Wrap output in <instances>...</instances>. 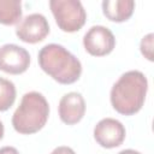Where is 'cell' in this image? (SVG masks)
I'll return each mask as SVG.
<instances>
[{"label": "cell", "mask_w": 154, "mask_h": 154, "mask_svg": "<svg viewBox=\"0 0 154 154\" xmlns=\"http://www.w3.org/2000/svg\"><path fill=\"white\" fill-rule=\"evenodd\" d=\"M148 81L137 70L123 73L111 89V103L113 108L124 116L137 113L146 100Z\"/></svg>", "instance_id": "6da1fadb"}, {"label": "cell", "mask_w": 154, "mask_h": 154, "mask_svg": "<svg viewBox=\"0 0 154 154\" xmlns=\"http://www.w3.org/2000/svg\"><path fill=\"white\" fill-rule=\"evenodd\" d=\"M38 65L60 84H72L81 77L82 64L64 46L49 43L38 52Z\"/></svg>", "instance_id": "7a4b0ae2"}, {"label": "cell", "mask_w": 154, "mask_h": 154, "mask_svg": "<svg viewBox=\"0 0 154 154\" xmlns=\"http://www.w3.org/2000/svg\"><path fill=\"white\" fill-rule=\"evenodd\" d=\"M49 105L46 97L37 91H29L23 95L22 101L12 117L14 130L23 135L40 131L47 123Z\"/></svg>", "instance_id": "3957f363"}, {"label": "cell", "mask_w": 154, "mask_h": 154, "mask_svg": "<svg viewBox=\"0 0 154 154\" xmlns=\"http://www.w3.org/2000/svg\"><path fill=\"white\" fill-rule=\"evenodd\" d=\"M49 7L58 26L65 32L78 31L85 23L87 13L78 0H51Z\"/></svg>", "instance_id": "277c9868"}, {"label": "cell", "mask_w": 154, "mask_h": 154, "mask_svg": "<svg viewBox=\"0 0 154 154\" xmlns=\"http://www.w3.org/2000/svg\"><path fill=\"white\" fill-rule=\"evenodd\" d=\"M83 46L90 55L103 57L113 51L116 38L108 28L103 25H94L85 32L83 37Z\"/></svg>", "instance_id": "5b68a950"}, {"label": "cell", "mask_w": 154, "mask_h": 154, "mask_svg": "<svg viewBox=\"0 0 154 154\" xmlns=\"http://www.w3.org/2000/svg\"><path fill=\"white\" fill-rule=\"evenodd\" d=\"M30 65L29 52L14 43H6L0 47V70L10 75H20Z\"/></svg>", "instance_id": "8992f818"}, {"label": "cell", "mask_w": 154, "mask_h": 154, "mask_svg": "<svg viewBox=\"0 0 154 154\" xmlns=\"http://www.w3.org/2000/svg\"><path fill=\"white\" fill-rule=\"evenodd\" d=\"M49 34V24L41 13H32L24 17L16 28L17 37L26 43H37Z\"/></svg>", "instance_id": "52a82bcc"}, {"label": "cell", "mask_w": 154, "mask_h": 154, "mask_svg": "<svg viewBox=\"0 0 154 154\" xmlns=\"http://www.w3.org/2000/svg\"><path fill=\"white\" fill-rule=\"evenodd\" d=\"M94 138L103 148L119 147L125 138V128L117 119L103 118L94 128Z\"/></svg>", "instance_id": "ba28073f"}, {"label": "cell", "mask_w": 154, "mask_h": 154, "mask_svg": "<svg viewBox=\"0 0 154 154\" xmlns=\"http://www.w3.org/2000/svg\"><path fill=\"white\" fill-rule=\"evenodd\" d=\"M58 112L63 123L67 125L77 124L84 117L85 101L83 96L77 91L67 93L60 99Z\"/></svg>", "instance_id": "9c48e42d"}, {"label": "cell", "mask_w": 154, "mask_h": 154, "mask_svg": "<svg viewBox=\"0 0 154 154\" xmlns=\"http://www.w3.org/2000/svg\"><path fill=\"white\" fill-rule=\"evenodd\" d=\"M135 10L132 0H105L102 1V11L107 19L116 23L128 20Z\"/></svg>", "instance_id": "30bf717a"}, {"label": "cell", "mask_w": 154, "mask_h": 154, "mask_svg": "<svg viewBox=\"0 0 154 154\" xmlns=\"http://www.w3.org/2000/svg\"><path fill=\"white\" fill-rule=\"evenodd\" d=\"M22 18V2L19 0H0V23L17 24Z\"/></svg>", "instance_id": "8fae6325"}, {"label": "cell", "mask_w": 154, "mask_h": 154, "mask_svg": "<svg viewBox=\"0 0 154 154\" xmlns=\"http://www.w3.org/2000/svg\"><path fill=\"white\" fill-rule=\"evenodd\" d=\"M16 100V87L14 84L0 77V112L7 111Z\"/></svg>", "instance_id": "7c38bea8"}, {"label": "cell", "mask_w": 154, "mask_h": 154, "mask_svg": "<svg viewBox=\"0 0 154 154\" xmlns=\"http://www.w3.org/2000/svg\"><path fill=\"white\" fill-rule=\"evenodd\" d=\"M141 53L149 61L153 60V34L146 35L141 41Z\"/></svg>", "instance_id": "4fadbf2b"}, {"label": "cell", "mask_w": 154, "mask_h": 154, "mask_svg": "<svg viewBox=\"0 0 154 154\" xmlns=\"http://www.w3.org/2000/svg\"><path fill=\"white\" fill-rule=\"evenodd\" d=\"M51 154H76L75 150L70 147H66V146H60V147H57L53 149V152Z\"/></svg>", "instance_id": "5bb4252c"}, {"label": "cell", "mask_w": 154, "mask_h": 154, "mask_svg": "<svg viewBox=\"0 0 154 154\" xmlns=\"http://www.w3.org/2000/svg\"><path fill=\"white\" fill-rule=\"evenodd\" d=\"M0 154H19L14 147H2L0 148Z\"/></svg>", "instance_id": "9a60e30c"}, {"label": "cell", "mask_w": 154, "mask_h": 154, "mask_svg": "<svg viewBox=\"0 0 154 154\" xmlns=\"http://www.w3.org/2000/svg\"><path fill=\"white\" fill-rule=\"evenodd\" d=\"M118 154H141V153L137 150H134V149H124V150L119 152Z\"/></svg>", "instance_id": "2e32d148"}, {"label": "cell", "mask_w": 154, "mask_h": 154, "mask_svg": "<svg viewBox=\"0 0 154 154\" xmlns=\"http://www.w3.org/2000/svg\"><path fill=\"white\" fill-rule=\"evenodd\" d=\"M2 136H4V124L0 122V140L2 138Z\"/></svg>", "instance_id": "e0dca14e"}]
</instances>
